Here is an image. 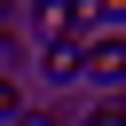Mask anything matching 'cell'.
Listing matches in <instances>:
<instances>
[{
    "mask_svg": "<svg viewBox=\"0 0 126 126\" xmlns=\"http://www.w3.org/2000/svg\"><path fill=\"white\" fill-rule=\"evenodd\" d=\"M39 71H47V79H79V47H71V39H55V47H47V63H39Z\"/></svg>",
    "mask_w": 126,
    "mask_h": 126,
    "instance_id": "3",
    "label": "cell"
},
{
    "mask_svg": "<svg viewBox=\"0 0 126 126\" xmlns=\"http://www.w3.org/2000/svg\"><path fill=\"white\" fill-rule=\"evenodd\" d=\"M79 71H94V79H126V39H94V47L79 55Z\"/></svg>",
    "mask_w": 126,
    "mask_h": 126,
    "instance_id": "1",
    "label": "cell"
},
{
    "mask_svg": "<svg viewBox=\"0 0 126 126\" xmlns=\"http://www.w3.org/2000/svg\"><path fill=\"white\" fill-rule=\"evenodd\" d=\"M87 126H126V102H118V94H110V102H94V110H87Z\"/></svg>",
    "mask_w": 126,
    "mask_h": 126,
    "instance_id": "4",
    "label": "cell"
},
{
    "mask_svg": "<svg viewBox=\"0 0 126 126\" xmlns=\"http://www.w3.org/2000/svg\"><path fill=\"white\" fill-rule=\"evenodd\" d=\"M16 110H24V94H16V79H8V71H0V118H8V126H16Z\"/></svg>",
    "mask_w": 126,
    "mask_h": 126,
    "instance_id": "5",
    "label": "cell"
},
{
    "mask_svg": "<svg viewBox=\"0 0 126 126\" xmlns=\"http://www.w3.org/2000/svg\"><path fill=\"white\" fill-rule=\"evenodd\" d=\"M39 32H47V47L71 39V32H79V8H71V0H47V8H39Z\"/></svg>",
    "mask_w": 126,
    "mask_h": 126,
    "instance_id": "2",
    "label": "cell"
},
{
    "mask_svg": "<svg viewBox=\"0 0 126 126\" xmlns=\"http://www.w3.org/2000/svg\"><path fill=\"white\" fill-rule=\"evenodd\" d=\"M16 126H63L55 110H16Z\"/></svg>",
    "mask_w": 126,
    "mask_h": 126,
    "instance_id": "6",
    "label": "cell"
}]
</instances>
